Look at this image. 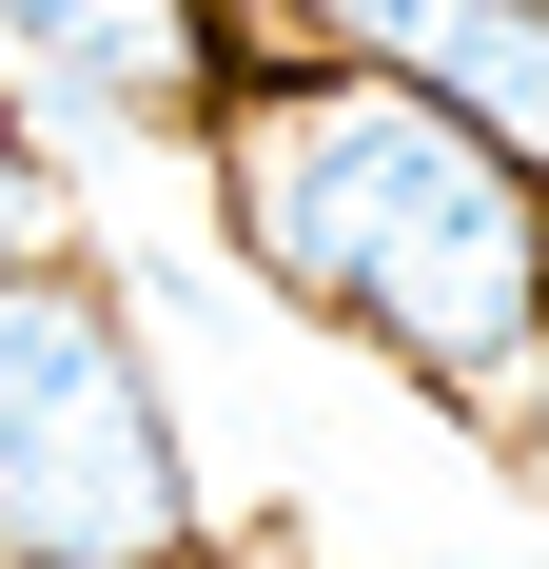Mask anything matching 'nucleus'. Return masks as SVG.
Masks as SVG:
<instances>
[{
	"instance_id": "1",
	"label": "nucleus",
	"mask_w": 549,
	"mask_h": 569,
	"mask_svg": "<svg viewBox=\"0 0 549 569\" xmlns=\"http://www.w3.org/2000/svg\"><path fill=\"white\" fill-rule=\"evenodd\" d=\"M217 217L295 315L412 353L432 393H510L530 335H549V177L510 138H471L432 79H392V59L236 79Z\"/></svg>"
},
{
	"instance_id": "2",
	"label": "nucleus",
	"mask_w": 549,
	"mask_h": 569,
	"mask_svg": "<svg viewBox=\"0 0 549 569\" xmlns=\"http://www.w3.org/2000/svg\"><path fill=\"white\" fill-rule=\"evenodd\" d=\"M0 550L20 569H177L197 550L158 373L118 335V295L59 276V256L0 276Z\"/></svg>"
},
{
	"instance_id": "3",
	"label": "nucleus",
	"mask_w": 549,
	"mask_h": 569,
	"mask_svg": "<svg viewBox=\"0 0 549 569\" xmlns=\"http://www.w3.org/2000/svg\"><path fill=\"white\" fill-rule=\"evenodd\" d=\"M0 79L40 99V138H197V118H236V59L197 0H0Z\"/></svg>"
},
{
	"instance_id": "4",
	"label": "nucleus",
	"mask_w": 549,
	"mask_h": 569,
	"mask_svg": "<svg viewBox=\"0 0 549 569\" xmlns=\"http://www.w3.org/2000/svg\"><path fill=\"white\" fill-rule=\"evenodd\" d=\"M333 40L392 59V79H432L471 138H510L549 177V0H333Z\"/></svg>"
},
{
	"instance_id": "5",
	"label": "nucleus",
	"mask_w": 549,
	"mask_h": 569,
	"mask_svg": "<svg viewBox=\"0 0 549 569\" xmlns=\"http://www.w3.org/2000/svg\"><path fill=\"white\" fill-rule=\"evenodd\" d=\"M40 256V158H20V118H0V276Z\"/></svg>"
},
{
	"instance_id": "6",
	"label": "nucleus",
	"mask_w": 549,
	"mask_h": 569,
	"mask_svg": "<svg viewBox=\"0 0 549 569\" xmlns=\"http://www.w3.org/2000/svg\"><path fill=\"white\" fill-rule=\"evenodd\" d=\"M530 471H549V335H530Z\"/></svg>"
}]
</instances>
